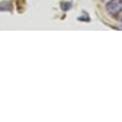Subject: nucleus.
Wrapping results in <instances>:
<instances>
[{"mask_svg": "<svg viewBox=\"0 0 122 122\" xmlns=\"http://www.w3.org/2000/svg\"><path fill=\"white\" fill-rule=\"evenodd\" d=\"M107 11L111 15H117L122 11V0H112L107 4Z\"/></svg>", "mask_w": 122, "mask_h": 122, "instance_id": "f257e3e1", "label": "nucleus"}, {"mask_svg": "<svg viewBox=\"0 0 122 122\" xmlns=\"http://www.w3.org/2000/svg\"><path fill=\"white\" fill-rule=\"evenodd\" d=\"M70 7H71V4H70V3L66 2V3H63V4H62V8H63V10H65V11L69 10Z\"/></svg>", "mask_w": 122, "mask_h": 122, "instance_id": "f03ea898", "label": "nucleus"}, {"mask_svg": "<svg viewBox=\"0 0 122 122\" xmlns=\"http://www.w3.org/2000/svg\"><path fill=\"white\" fill-rule=\"evenodd\" d=\"M8 5H10V4H4V5L0 4V10H1V11H7V10H11V9H8Z\"/></svg>", "mask_w": 122, "mask_h": 122, "instance_id": "7ed1b4c3", "label": "nucleus"}]
</instances>
